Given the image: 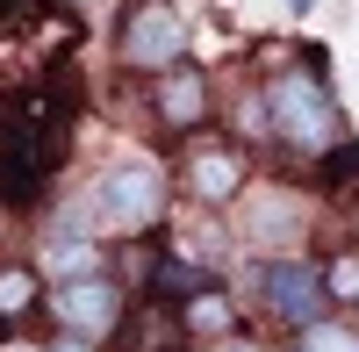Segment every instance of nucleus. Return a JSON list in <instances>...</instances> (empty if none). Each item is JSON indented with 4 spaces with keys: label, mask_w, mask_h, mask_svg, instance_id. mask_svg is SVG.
<instances>
[{
    "label": "nucleus",
    "mask_w": 359,
    "mask_h": 352,
    "mask_svg": "<svg viewBox=\"0 0 359 352\" xmlns=\"http://www.w3.org/2000/svg\"><path fill=\"white\" fill-rule=\"evenodd\" d=\"M86 209H94V230H115V238H137V230H158L165 216V165L158 158H115L94 194H86Z\"/></svg>",
    "instance_id": "f257e3e1"
},
{
    "label": "nucleus",
    "mask_w": 359,
    "mask_h": 352,
    "mask_svg": "<svg viewBox=\"0 0 359 352\" xmlns=\"http://www.w3.org/2000/svg\"><path fill=\"white\" fill-rule=\"evenodd\" d=\"M266 101H273V137H280V144H294L302 158L331 151V144L345 137L338 101H331V86H323L316 72H280L273 86H266Z\"/></svg>",
    "instance_id": "f03ea898"
},
{
    "label": "nucleus",
    "mask_w": 359,
    "mask_h": 352,
    "mask_svg": "<svg viewBox=\"0 0 359 352\" xmlns=\"http://www.w3.org/2000/svg\"><path fill=\"white\" fill-rule=\"evenodd\" d=\"M237 238H245L259 259H280V252H302L309 245V201L294 187H259L237 216Z\"/></svg>",
    "instance_id": "7ed1b4c3"
},
{
    "label": "nucleus",
    "mask_w": 359,
    "mask_h": 352,
    "mask_svg": "<svg viewBox=\"0 0 359 352\" xmlns=\"http://www.w3.org/2000/svg\"><path fill=\"white\" fill-rule=\"evenodd\" d=\"M259 302H266V316H280L287 331H309L316 309H323V266H309V259H294V252L266 259L259 266Z\"/></svg>",
    "instance_id": "20e7f679"
},
{
    "label": "nucleus",
    "mask_w": 359,
    "mask_h": 352,
    "mask_svg": "<svg viewBox=\"0 0 359 352\" xmlns=\"http://www.w3.org/2000/svg\"><path fill=\"white\" fill-rule=\"evenodd\" d=\"M180 57H187V22H180L165 0L130 8V22H123V65H137V72H165V65H180Z\"/></svg>",
    "instance_id": "39448f33"
},
{
    "label": "nucleus",
    "mask_w": 359,
    "mask_h": 352,
    "mask_svg": "<svg viewBox=\"0 0 359 352\" xmlns=\"http://www.w3.org/2000/svg\"><path fill=\"white\" fill-rule=\"evenodd\" d=\"M57 324L79 331V338H115V324H123V287H115L108 273H79V280H57Z\"/></svg>",
    "instance_id": "423d86ee"
},
{
    "label": "nucleus",
    "mask_w": 359,
    "mask_h": 352,
    "mask_svg": "<svg viewBox=\"0 0 359 352\" xmlns=\"http://www.w3.org/2000/svg\"><path fill=\"white\" fill-rule=\"evenodd\" d=\"M187 187L201 209H223V201L245 194V151L237 144H201V151L187 158Z\"/></svg>",
    "instance_id": "0eeeda50"
},
{
    "label": "nucleus",
    "mask_w": 359,
    "mask_h": 352,
    "mask_svg": "<svg viewBox=\"0 0 359 352\" xmlns=\"http://www.w3.org/2000/svg\"><path fill=\"white\" fill-rule=\"evenodd\" d=\"M158 115H165L172 130H194L201 115H208V72L187 65V57L165 65V72H158Z\"/></svg>",
    "instance_id": "6e6552de"
},
{
    "label": "nucleus",
    "mask_w": 359,
    "mask_h": 352,
    "mask_svg": "<svg viewBox=\"0 0 359 352\" xmlns=\"http://www.w3.org/2000/svg\"><path fill=\"white\" fill-rule=\"evenodd\" d=\"M36 273H50V280L101 273V245H94V230H72V223H57L50 238L36 245Z\"/></svg>",
    "instance_id": "1a4fd4ad"
},
{
    "label": "nucleus",
    "mask_w": 359,
    "mask_h": 352,
    "mask_svg": "<svg viewBox=\"0 0 359 352\" xmlns=\"http://www.w3.org/2000/svg\"><path fill=\"white\" fill-rule=\"evenodd\" d=\"M187 331H201V338L237 331V302L223 295V287H194V295H187Z\"/></svg>",
    "instance_id": "9d476101"
},
{
    "label": "nucleus",
    "mask_w": 359,
    "mask_h": 352,
    "mask_svg": "<svg viewBox=\"0 0 359 352\" xmlns=\"http://www.w3.org/2000/svg\"><path fill=\"white\" fill-rule=\"evenodd\" d=\"M36 302V273L29 266H0V316H29Z\"/></svg>",
    "instance_id": "9b49d317"
},
{
    "label": "nucleus",
    "mask_w": 359,
    "mask_h": 352,
    "mask_svg": "<svg viewBox=\"0 0 359 352\" xmlns=\"http://www.w3.org/2000/svg\"><path fill=\"white\" fill-rule=\"evenodd\" d=\"M323 295L331 302H359V252H338L331 266H323Z\"/></svg>",
    "instance_id": "f8f14e48"
},
{
    "label": "nucleus",
    "mask_w": 359,
    "mask_h": 352,
    "mask_svg": "<svg viewBox=\"0 0 359 352\" xmlns=\"http://www.w3.org/2000/svg\"><path fill=\"white\" fill-rule=\"evenodd\" d=\"M302 345H309V352H359V331H338V324H323V316H316Z\"/></svg>",
    "instance_id": "ddd939ff"
},
{
    "label": "nucleus",
    "mask_w": 359,
    "mask_h": 352,
    "mask_svg": "<svg viewBox=\"0 0 359 352\" xmlns=\"http://www.w3.org/2000/svg\"><path fill=\"white\" fill-rule=\"evenodd\" d=\"M237 130H245V137H273V101H266V94H245V108H237Z\"/></svg>",
    "instance_id": "4468645a"
},
{
    "label": "nucleus",
    "mask_w": 359,
    "mask_h": 352,
    "mask_svg": "<svg viewBox=\"0 0 359 352\" xmlns=\"http://www.w3.org/2000/svg\"><path fill=\"white\" fill-rule=\"evenodd\" d=\"M158 287H165V295H194V287H201V273L187 266V259H165V266H158Z\"/></svg>",
    "instance_id": "2eb2a0df"
},
{
    "label": "nucleus",
    "mask_w": 359,
    "mask_h": 352,
    "mask_svg": "<svg viewBox=\"0 0 359 352\" xmlns=\"http://www.w3.org/2000/svg\"><path fill=\"white\" fill-rule=\"evenodd\" d=\"M50 352H94V338H79V331H65V338H57Z\"/></svg>",
    "instance_id": "dca6fc26"
},
{
    "label": "nucleus",
    "mask_w": 359,
    "mask_h": 352,
    "mask_svg": "<svg viewBox=\"0 0 359 352\" xmlns=\"http://www.w3.org/2000/svg\"><path fill=\"white\" fill-rule=\"evenodd\" d=\"M223 352H259V345H245V338H237V345H223Z\"/></svg>",
    "instance_id": "f3484780"
},
{
    "label": "nucleus",
    "mask_w": 359,
    "mask_h": 352,
    "mask_svg": "<svg viewBox=\"0 0 359 352\" xmlns=\"http://www.w3.org/2000/svg\"><path fill=\"white\" fill-rule=\"evenodd\" d=\"M0 352H36V345H0Z\"/></svg>",
    "instance_id": "a211bd4d"
},
{
    "label": "nucleus",
    "mask_w": 359,
    "mask_h": 352,
    "mask_svg": "<svg viewBox=\"0 0 359 352\" xmlns=\"http://www.w3.org/2000/svg\"><path fill=\"white\" fill-rule=\"evenodd\" d=\"M287 8H309V0H287Z\"/></svg>",
    "instance_id": "6ab92c4d"
},
{
    "label": "nucleus",
    "mask_w": 359,
    "mask_h": 352,
    "mask_svg": "<svg viewBox=\"0 0 359 352\" xmlns=\"http://www.w3.org/2000/svg\"><path fill=\"white\" fill-rule=\"evenodd\" d=\"M294 352H309V345H294Z\"/></svg>",
    "instance_id": "aec40b11"
}]
</instances>
